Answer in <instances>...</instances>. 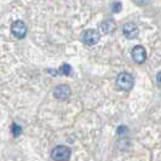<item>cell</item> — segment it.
<instances>
[{
    "label": "cell",
    "instance_id": "1",
    "mask_svg": "<svg viewBox=\"0 0 161 161\" xmlns=\"http://www.w3.org/2000/svg\"><path fill=\"white\" fill-rule=\"evenodd\" d=\"M70 155H72V150L68 147L57 145L51 153V158L55 161H68L70 159Z\"/></svg>",
    "mask_w": 161,
    "mask_h": 161
},
{
    "label": "cell",
    "instance_id": "2",
    "mask_svg": "<svg viewBox=\"0 0 161 161\" xmlns=\"http://www.w3.org/2000/svg\"><path fill=\"white\" fill-rule=\"evenodd\" d=\"M116 84L121 90L124 91H130L132 90L133 85H135V80H133V76L130 74V73H120L118 75V79H116Z\"/></svg>",
    "mask_w": 161,
    "mask_h": 161
},
{
    "label": "cell",
    "instance_id": "3",
    "mask_svg": "<svg viewBox=\"0 0 161 161\" xmlns=\"http://www.w3.org/2000/svg\"><path fill=\"white\" fill-rule=\"evenodd\" d=\"M27 25L23 21H15L11 25V33L14 34V36H16L17 39H23L27 35Z\"/></svg>",
    "mask_w": 161,
    "mask_h": 161
},
{
    "label": "cell",
    "instance_id": "4",
    "mask_svg": "<svg viewBox=\"0 0 161 161\" xmlns=\"http://www.w3.org/2000/svg\"><path fill=\"white\" fill-rule=\"evenodd\" d=\"M99 39H101V35L95 29H89V31H86L82 34V42L85 45H89V46H92V45L97 44L99 41Z\"/></svg>",
    "mask_w": 161,
    "mask_h": 161
},
{
    "label": "cell",
    "instance_id": "5",
    "mask_svg": "<svg viewBox=\"0 0 161 161\" xmlns=\"http://www.w3.org/2000/svg\"><path fill=\"white\" fill-rule=\"evenodd\" d=\"M132 59L137 63V64H143L147 59V51L143 46L137 45L132 50Z\"/></svg>",
    "mask_w": 161,
    "mask_h": 161
},
{
    "label": "cell",
    "instance_id": "6",
    "mask_svg": "<svg viewBox=\"0 0 161 161\" xmlns=\"http://www.w3.org/2000/svg\"><path fill=\"white\" fill-rule=\"evenodd\" d=\"M122 33H124V35L127 38V39H135V38H137L138 36V27L136 25L135 23H126L124 24V27H122Z\"/></svg>",
    "mask_w": 161,
    "mask_h": 161
},
{
    "label": "cell",
    "instance_id": "7",
    "mask_svg": "<svg viewBox=\"0 0 161 161\" xmlns=\"http://www.w3.org/2000/svg\"><path fill=\"white\" fill-rule=\"evenodd\" d=\"M70 93H72V91L68 85H58L55 89V97L57 99H62V101L67 99V98H69Z\"/></svg>",
    "mask_w": 161,
    "mask_h": 161
},
{
    "label": "cell",
    "instance_id": "8",
    "mask_svg": "<svg viewBox=\"0 0 161 161\" xmlns=\"http://www.w3.org/2000/svg\"><path fill=\"white\" fill-rule=\"evenodd\" d=\"M99 28H101L102 33H104V34H110V33H113L114 31L116 29V24H115V22H114L113 19H105L104 22L101 23Z\"/></svg>",
    "mask_w": 161,
    "mask_h": 161
},
{
    "label": "cell",
    "instance_id": "9",
    "mask_svg": "<svg viewBox=\"0 0 161 161\" xmlns=\"http://www.w3.org/2000/svg\"><path fill=\"white\" fill-rule=\"evenodd\" d=\"M58 74H61V75H70V73H72V67L69 64H62L59 67V69L57 70Z\"/></svg>",
    "mask_w": 161,
    "mask_h": 161
},
{
    "label": "cell",
    "instance_id": "10",
    "mask_svg": "<svg viewBox=\"0 0 161 161\" xmlns=\"http://www.w3.org/2000/svg\"><path fill=\"white\" fill-rule=\"evenodd\" d=\"M21 133H22V127L19 125H17V124H14L12 125V135H14V137L21 136Z\"/></svg>",
    "mask_w": 161,
    "mask_h": 161
},
{
    "label": "cell",
    "instance_id": "11",
    "mask_svg": "<svg viewBox=\"0 0 161 161\" xmlns=\"http://www.w3.org/2000/svg\"><path fill=\"white\" fill-rule=\"evenodd\" d=\"M121 10H122V4H121L120 1H114L113 4H112V11L113 12L118 14V12H120Z\"/></svg>",
    "mask_w": 161,
    "mask_h": 161
},
{
    "label": "cell",
    "instance_id": "12",
    "mask_svg": "<svg viewBox=\"0 0 161 161\" xmlns=\"http://www.w3.org/2000/svg\"><path fill=\"white\" fill-rule=\"evenodd\" d=\"M127 127L126 126H119L118 130H116V133L119 135V136H122V135H126L127 133Z\"/></svg>",
    "mask_w": 161,
    "mask_h": 161
},
{
    "label": "cell",
    "instance_id": "13",
    "mask_svg": "<svg viewBox=\"0 0 161 161\" xmlns=\"http://www.w3.org/2000/svg\"><path fill=\"white\" fill-rule=\"evenodd\" d=\"M156 81H158V84L161 86V72L158 73V75H156Z\"/></svg>",
    "mask_w": 161,
    "mask_h": 161
}]
</instances>
